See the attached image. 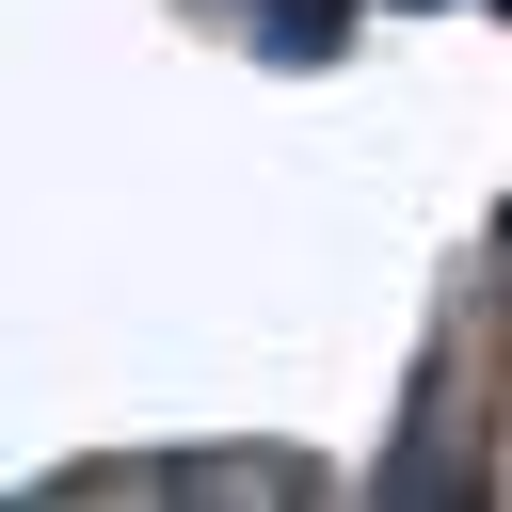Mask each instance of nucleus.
<instances>
[{"instance_id":"f03ea898","label":"nucleus","mask_w":512,"mask_h":512,"mask_svg":"<svg viewBox=\"0 0 512 512\" xmlns=\"http://www.w3.org/2000/svg\"><path fill=\"white\" fill-rule=\"evenodd\" d=\"M496 16H512V0H496Z\"/></svg>"},{"instance_id":"f257e3e1","label":"nucleus","mask_w":512,"mask_h":512,"mask_svg":"<svg viewBox=\"0 0 512 512\" xmlns=\"http://www.w3.org/2000/svg\"><path fill=\"white\" fill-rule=\"evenodd\" d=\"M256 48H272V64H336V48H352V0H272Z\"/></svg>"}]
</instances>
